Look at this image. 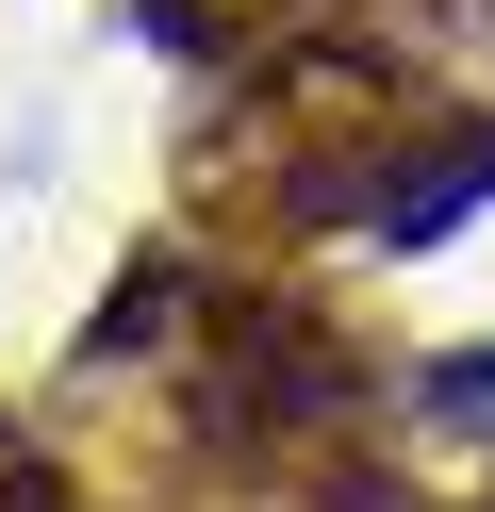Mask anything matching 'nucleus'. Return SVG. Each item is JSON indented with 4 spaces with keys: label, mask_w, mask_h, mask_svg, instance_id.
Here are the masks:
<instances>
[{
    "label": "nucleus",
    "mask_w": 495,
    "mask_h": 512,
    "mask_svg": "<svg viewBox=\"0 0 495 512\" xmlns=\"http://www.w3.org/2000/svg\"><path fill=\"white\" fill-rule=\"evenodd\" d=\"M413 397H429V430H462V446H495V347H446V364H429Z\"/></svg>",
    "instance_id": "2"
},
{
    "label": "nucleus",
    "mask_w": 495,
    "mask_h": 512,
    "mask_svg": "<svg viewBox=\"0 0 495 512\" xmlns=\"http://www.w3.org/2000/svg\"><path fill=\"white\" fill-rule=\"evenodd\" d=\"M479 199H495V133H429V149H396V166L347 182L363 248H429V232H462Z\"/></svg>",
    "instance_id": "1"
}]
</instances>
